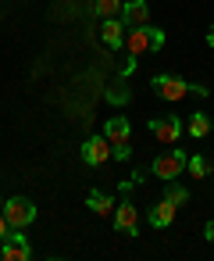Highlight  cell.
<instances>
[{"instance_id": "cell-1", "label": "cell", "mask_w": 214, "mask_h": 261, "mask_svg": "<svg viewBox=\"0 0 214 261\" xmlns=\"http://www.w3.org/2000/svg\"><path fill=\"white\" fill-rule=\"evenodd\" d=\"M150 86H154V93L164 97V100H186L189 93L207 97V86H193V83H186V79H178V75H154Z\"/></svg>"}, {"instance_id": "cell-2", "label": "cell", "mask_w": 214, "mask_h": 261, "mask_svg": "<svg viewBox=\"0 0 214 261\" xmlns=\"http://www.w3.org/2000/svg\"><path fill=\"white\" fill-rule=\"evenodd\" d=\"M125 47H129V54H132V58L150 54V50H161V47H164V33H161V29H154V25L129 29V33H125Z\"/></svg>"}, {"instance_id": "cell-3", "label": "cell", "mask_w": 214, "mask_h": 261, "mask_svg": "<svg viewBox=\"0 0 214 261\" xmlns=\"http://www.w3.org/2000/svg\"><path fill=\"white\" fill-rule=\"evenodd\" d=\"M0 211H4V218H8L11 229H29L36 222V204L29 197H8Z\"/></svg>"}, {"instance_id": "cell-4", "label": "cell", "mask_w": 214, "mask_h": 261, "mask_svg": "<svg viewBox=\"0 0 214 261\" xmlns=\"http://www.w3.org/2000/svg\"><path fill=\"white\" fill-rule=\"evenodd\" d=\"M0 257L4 261H29L33 257V243L25 240L22 229H11L4 240H0Z\"/></svg>"}, {"instance_id": "cell-5", "label": "cell", "mask_w": 214, "mask_h": 261, "mask_svg": "<svg viewBox=\"0 0 214 261\" xmlns=\"http://www.w3.org/2000/svg\"><path fill=\"white\" fill-rule=\"evenodd\" d=\"M129 136L132 133H129V122L125 118H111L107 122V143H111V154L118 161H129V154H132L129 150Z\"/></svg>"}, {"instance_id": "cell-6", "label": "cell", "mask_w": 214, "mask_h": 261, "mask_svg": "<svg viewBox=\"0 0 214 261\" xmlns=\"http://www.w3.org/2000/svg\"><path fill=\"white\" fill-rule=\"evenodd\" d=\"M186 158H189V154H182V150H168L164 158H154L150 172H154L157 179H175V175L186 168Z\"/></svg>"}, {"instance_id": "cell-7", "label": "cell", "mask_w": 214, "mask_h": 261, "mask_svg": "<svg viewBox=\"0 0 214 261\" xmlns=\"http://www.w3.org/2000/svg\"><path fill=\"white\" fill-rule=\"evenodd\" d=\"M82 158H86V165H104L107 158H114L107 136H86L82 140Z\"/></svg>"}, {"instance_id": "cell-8", "label": "cell", "mask_w": 214, "mask_h": 261, "mask_svg": "<svg viewBox=\"0 0 214 261\" xmlns=\"http://www.w3.org/2000/svg\"><path fill=\"white\" fill-rule=\"evenodd\" d=\"M150 22V8H146V0H129V4L121 8V25L125 29H139Z\"/></svg>"}, {"instance_id": "cell-9", "label": "cell", "mask_w": 214, "mask_h": 261, "mask_svg": "<svg viewBox=\"0 0 214 261\" xmlns=\"http://www.w3.org/2000/svg\"><path fill=\"white\" fill-rule=\"evenodd\" d=\"M150 129H154V136H157L161 143H175V140L182 136V122H178L175 115H164V118H154V122H150Z\"/></svg>"}, {"instance_id": "cell-10", "label": "cell", "mask_w": 214, "mask_h": 261, "mask_svg": "<svg viewBox=\"0 0 214 261\" xmlns=\"http://www.w3.org/2000/svg\"><path fill=\"white\" fill-rule=\"evenodd\" d=\"M100 40L107 43V50L125 47V25H121V18H107V22H104V29H100Z\"/></svg>"}, {"instance_id": "cell-11", "label": "cell", "mask_w": 214, "mask_h": 261, "mask_svg": "<svg viewBox=\"0 0 214 261\" xmlns=\"http://www.w3.org/2000/svg\"><path fill=\"white\" fill-rule=\"evenodd\" d=\"M175 211H178V207H175L171 200L154 204V207H150V225H154V229H168V225L175 222Z\"/></svg>"}, {"instance_id": "cell-12", "label": "cell", "mask_w": 214, "mask_h": 261, "mask_svg": "<svg viewBox=\"0 0 214 261\" xmlns=\"http://www.w3.org/2000/svg\"><path fill=\"white\" fill-rule=\"evenodd\" d=\"M114 225H118L121 232H132V236H136V207H132L129 200L114 204Z\"/></svg>"}, {"instance_id": "cell-13", "label": "cell", "mask_w": 214, "mask_h": 261, "mask_svg": "<svg viewBox=\"0 0 214 261\" xmlns=\"http://www.w3.org/2000/svg\"><path fill=\"white\" fill-rule=\"evenodd\" d=\"M186 125H189V129H186V133H189V136H196V140H203V136H207V133H210V118H207V115H203V111H193V115H189V122H186Z\"/></svg>"}, {"instance_id": "cell-14", "label": "cell", "mask_w": 214, "mask_h": 261, "mask_svg": "<svg viewBox=\"0 0 214 261\" xmlns=\"http://www.w3.org/2000/svg\"><path fill=\"white\" fill-rule=\"evenodd\" d=\"M86 204H89L97 215H114V200H111L107 193H100V190H93V193L86 197Z\"/></svg>"}, {"instance_id": "cell-15", "label": "cell", "mask_w": 214, "mask_h": 261, "mask_svg": "<svg viewBox=\"0 0 214 261\" xmlns=\"http://www.w3.org/2000/svg\"><path fill=\"white\" fill-rule=\"evenodd\" d=\"M93 8H97V15L107 22V18H121V0H93Z\"/></svg>"}, {"instance_id": "cell-16", "label": "cell", "mask_w": 214, "mask_h": 261, "mask_svg": "<svg viewBox=\"0 0 214 261\" xmlns=\"http://www.w3.org/2000/svg\"><path fill=\"white\" fill-rule=\"evenodd\" d=\"M186 168H189V175H193V179H207V172H210V165H207V158H203V154L186 158Z\"/></svg>"}, {"instance_id": "cell-17", "label": "cell", "mask_w": 214, "mask_h": 261, "mask_svg": "<svg viewBox=\"0 0 214 261\" xmlns=\"http://www.w3.org/2000/svg\"><path fill=\"white\" fill-rule=\"evenodd\" d=\"M164 200H171L175 207H182V204L189 200V193H186V186H168V193H164Z\"/></svg>"}, {"instance_id": "cell-18", "label": "cell", "mask_w": 214, "mask_h": 261, "mask_svg": "<svg viewBox=\"0 0 214 261\" xmlns=\"http://www.w3.org/2000/svg\"><path fill=\"white\" fill-rule=\"evenodd\" d=\"M8 232H11V225H8V218H4V211H0V240H4Z\"/></svg>"}, {"instance_id": "cell-19", "label": "cell", "mask_w": 214, "mask_h": 261, "mask_svg": "<svg viewBox=\"0 0 214 261\" xmlns=\"http://www.w3.org/2000/svg\"><path fill=\"white\" fill-rule=\"evenodd\" d=\"M203 232H207V240H214V222H207V229H203Z\"/></svg>"}, {"instance_id": "cell-20", "label": "cell", "mask_w": 214, "mask_h": 261, "mask_svg": "<svg viewBox=\"0 0 214 261\" xmlns=\"http://www.w3.org/2000/svg\"><path fill=\"white\" fill-rule=\"evenodd\" d=\"M207 43H210V50H214V29H210V33H207Z\"/></svg>"}, {"instance_id": "cell-21", "label": "cell", "mask_w": 214, "mask_h": 261, "mask_svg": "<svg viewBox=\"0 0 214 261\" xmlns=\"http://www.w3.org/2000/svg\"><path fill=\"white\" fill-rule=\"evenodd\" d=\"M0 207H4V204H0Z\"/></svg>"}]
</instances>
